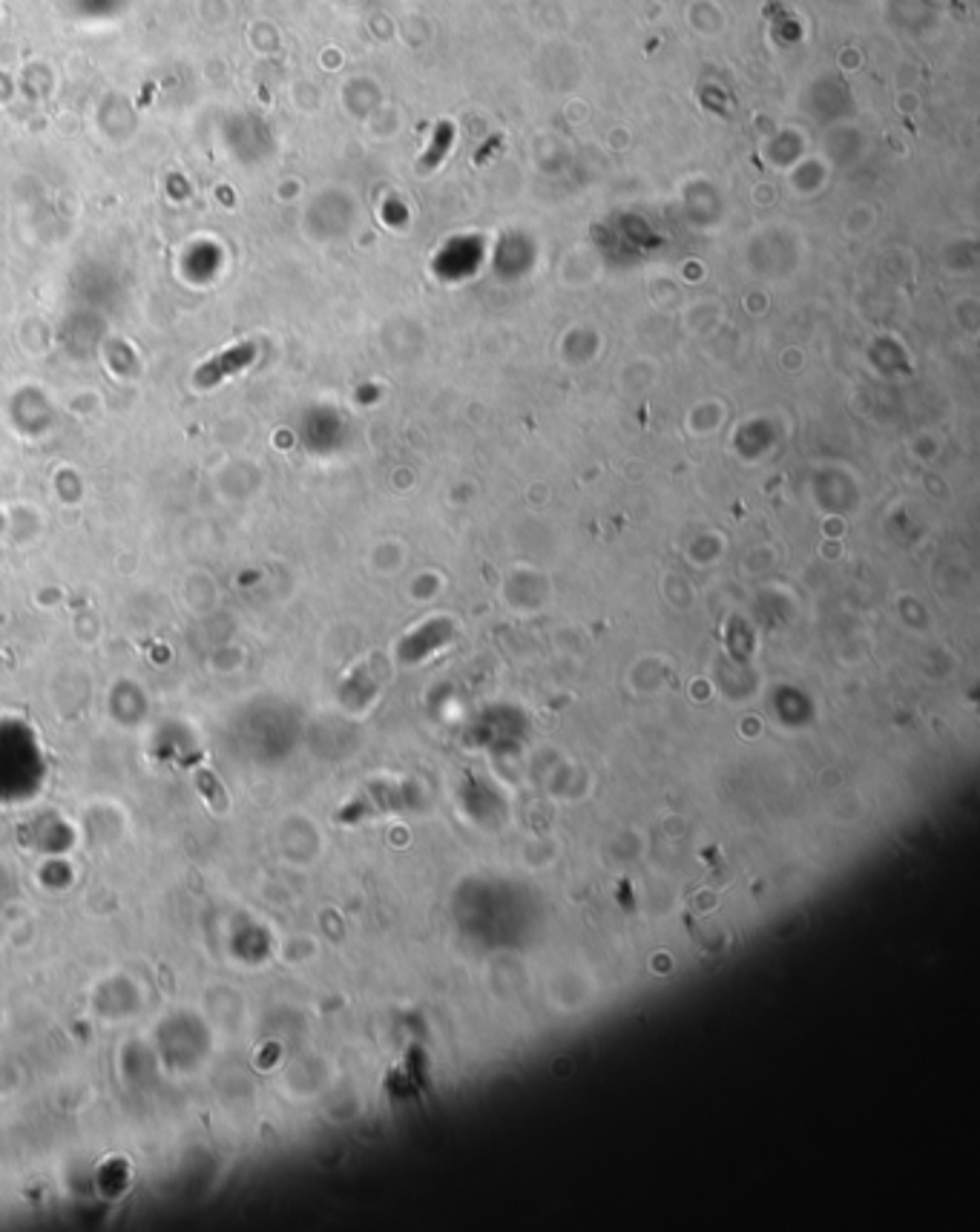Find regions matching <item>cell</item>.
<instances>
[{"label":"cell","mask_w":980,"mask_h":1232,"mask_svg":"<svg viewBox=\"0 0 980 1232\" xmlns=\"http://www.w3.org/2000/svg\"><path fill=\"white\" fill-rule=\"evenodd\" d=\"M253 360H256V345H253V342H239V345H233V348H227V351H222V354L210 357L207 362H201V365L196 368V374H193V383H196V388H201V391L216 388V385H222L227 377H233V374H239L242 368H247Z\"/></svg>","instance_id":"cell-1"}]
</instances>
